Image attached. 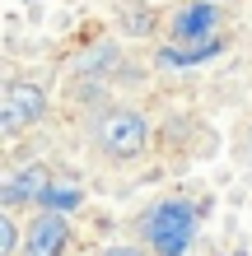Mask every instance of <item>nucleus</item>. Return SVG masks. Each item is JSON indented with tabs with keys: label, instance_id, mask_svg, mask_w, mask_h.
I'll use <instances>...</instances> for the list:
<instances>
[{
	"label": "nucleus",
	"instance_id": "obj_4",
	"mask_svg": "<svg viewBox=\"0 0 252 256\" xmlns=\"http://www.w3.org/2000/svg\"><path fill=\"white\" fill-rule=\"evenodd\" d=\"M66 247V219L61 214H38L24 233V256H61Z\"/></svg>",
	"mask_w": 252,
	"mask_h": 256
},
{
	"label": "nucleus",
	"instance_id": "obj_3",
	"mask_svg": "<svg viewBox=\"0 0 252 256\" xmlns=\"http://www.w3.org/2000/svg\"><path fill=\"white\" fill-rule=\"evenodd\" d=\"M42 108H47L42 88H33V84H10L5 98H0V126H5V135L33 126L38 116H42Z\"/></svg>",
	"mask_w": 252,
	"mask_h": 256
},
{
	"label": "nucleus",
	"instance_id": "obj_5",
	"mask_svg": "<svg viewBox=\"0 0 252 256\" xmlns=\"http://www.w3.org/2000/svg\"><path fill=\"white\" fill-rule=\"evenodd\" d=\"M52 191V182H47V168H24V172H14L5 186H0V200L5 205H19V200H42V196Z\"/></svg>",
	"mask_w": 252,
	"mask_h": 256
},
{
	"label": "nucleus",
	"instance_id": "obj_1",
	"mask_svg": "<svg viewBox=\"0 0 252 256\" xmlns=\"http://www.w3.org/2000/svg\"><path fill=\"white\" fill-rule=\"evenodd\" d=\"M191 210L182 205V200H164L150 214V242H154V252L159 256H182L187 247H191Z\"/></svg>",
	"mask_w": 252,
	"mask_h": 256
},
{
	"label": "nucleus",
	"instance_id": "obj_8",
	"mask_svg": "<svg viewBox=\"0 0 252 256\" xmlns=\"http://www.w3.org/2000/svg\"><path fill=\"white\" fill-rule=\"evenodd\" d=\"M14 252H19V228L10 214H0V256H14Z\"/></svg>",
	"mask_w": 252,
	"mask_h": 256
},
{
	"label": "nucleus",
	"instance_id": "obj_2",
	"mask_svg": "<svg viewBox=\"0 0 252 256\" xmlns=\"http://www.w3.org/2000/svg\"><path fill=\"white\" fill-rule=\"evenodd\" d=\"M145 116L140 112H126V108H117V112H108L98 122V144L108 149V154H117V158H136L140 149H145Z\"/></svg>",
	"mask_w": 252,
	"mask_h": 256
},
{
	"label": "nucleus",
	"instance_id": "obj_7",
	"mask_svg": "<svg viewBox=\"0 0 252 256\" xmlns=\"http://www.w3.org/2000/svg\"><path fill=\"white\" fill-rule=\"evenodd\" d=\"M80 200H84L80 186H52L47 196H42V205H52V210H75Z\"/></svg>",
	"mask_w": 252,
	"mask_h": 256
},
{
	"label": "nucleus",
	"instance_id": "obj_6",
	"mask_svg": "<svg viewBox=\"0 0 252 256\" xmlns=\"http://www.w3.org/2000/svg\"><path fill=\"white\" fill-rule=\"evenodd\" d=\"M215 28V5H191V10H182L173 19V33L177 38H205Z\"/></svg>",
	"mask_w": 252,
	"mask_h": 256
},
{
	"label": "nucleus",
	"instance_id": "obj_9",
	"mask_svg": "<svg viewBox=\"0 0 252 256\" xmlns=\"http://www.w3.org/2000/svg\"><path fill=\"white\" fill-rule=\"evenodd\" d=\"M103 256H145V252H136V247H112V252H103Z\"/></svg>",
	"mask_w": 252,
	"mask_h": 256
}]
</instances>
